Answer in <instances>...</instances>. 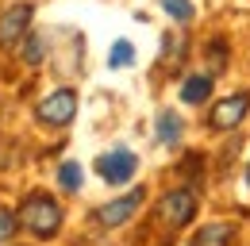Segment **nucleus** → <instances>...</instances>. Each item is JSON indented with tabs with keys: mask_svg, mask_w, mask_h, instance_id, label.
Instances as JSON below:
<instances>
[{
	"mask_svg": "<svg viewBox=\"0 0 250 246\" xmlns=\"http://www.w3.org/2000/svg\"><path fill=\"white\" fill-rule=\"evenodd\" d=\"M181 139V120L173 116V112H158V143H177Z\"/></svg>",
	"mask_w": 250,
	"mask_h": 246,
	"instance_id": "nucleus-10",
	"label": "nucleus"
},
{
	"mask_svg": "<svg viewBox=\"0 0 250 246\" xmlns=\"http://www.w3.org/2000/svg\"><path fill=\"white\" fill-rule=\"evenodd\" d=\"M208 96H212V77H204V73L188 77L185 85H181V100L185 104H204Z\"/></svg>",
	"mask_w": 250,
	"mask_h": 246,
	"instance_id": "nucleus-9",
	"label": "nucleus"
},
{
	"mask_svg": "<svg viewBox=\"0 0 250 246\" xmlns=\"http://www.w3.org/2000/svg\"><path fill=\"white\" fill-rule=\"evenodd\" d=\"M143 200H146V192H143V188H135V192H127L124 200H112V204H104V208L96 212V219H100L104 227H120V223H127L131 215L143 208Z\"/></svg>",
	"mask_w": 250,
	"mask_h": 246,
	"instance_id": "nucleus-7",
	"label": "nucleus"
},
{
	"mask_svg": "<svg viewBox=\"0 0 250 246\" xmlns=\"http://www.w3.org/2000/svg\"><path fill=\"white\" fill-rule=\"evenodd\" d=\"M247 188H250V165H247Z\"/></svg>",
	"mask_w": 250,
	"mask_h": 246,
	"instance_id": "nucleus-16",
	"label": "nucleus"
},
{
	"mask_svg": "<svg viewBox=\"0 0 250 246\" xmlns=\"http://www.w3.org/2000/svg\"><path fill=\"white\" fill-rule=\"evenodd\" d=\"M247 112H250V92H235V96L219 100L216 108H212L208 127H212V131H231V127H239V123H243Z\"/></svg>",
	"mask_w": 250,
	"mask_h": 246,
	"instance_id": "nucleus-5",
	"label": "nucleus"
},
{
	"mask_svg": "<svg viewBox=\"0 0 250 246\" xmlns=\"http://www.w3.org/2000/svg\"><path fill=\"white\" fill-rule=\"evenodd\" d=\"M135 169H139V158L131 150H112V154H104V158L96 162V173L108 184H127L135 177Z\"/></svg>",
	"mask_w": 250,
	"mask_h": 246,
	"instance_id": "nucleus-6",
	"label": "nucleus"
},
{
	"mask_svg": "<svg viewBox=\"0 0 250 246\" xmlns=\"http://www.w3.org/2000/svg\"><path fill=\"white\" fill-rule=\"evenodd\" d=\"M162 8H166L173 20H181V23L192 20V4H188V0H162Z\"/></svg>",
	"mask_w": 250,
	"mask_h": 246,
	"instance_id": "nucleus-14",
	"label": "nucleus"
},
{
	"mask_svg": "<svg viewBox=\"0 0 250 246\" xmlns=\"http://www.w3.org/2000/svg\"><path fill=\"white\" fill-rule=\"evenodd\" d=\"M73 116H77V92H73V89L50 92V96L39 100V108H35V120L46 123V127H65Z\"/></svg>",
	"mask_w": 250,
	"mask_h": 246,
	"instance_id": "nucleus-2",
	"label": "nucleus"
},
{
	"mask_svg": "<svg viewBox=\"0 0 250 246\" xmlns=\"http://www.w3.org/2000/svg\"><path fill=\"white\" fill-rule=\"evenodd\" d=\"M20 46H23V58H27V65H39V62H42V35H27Z\"/></svg>",
	"mask_w": 250,
	"mask_h": 246,
	"instance_id": "nucleus-11",
	"label": "nucleus"
},
{
	"mask_svg": "<svg viewBox=\"0 0 250 246\" xmlns=\"http://www.w3.org/2000/svg\"><path fill=\"white\" fill-rule=\"evenodd\" d=\"M192 215H196V192L192 188H173L158 200V219L166 227H185Z\"/></svg>",
	"mask_w": 250,
	"mask_h": 246,
	"instance_id": "nucleus-3",
	"label": "nucleus"
},
{
	"mask_svg": "<svg viewBox=\"0 0 250 246\" xmlns=\"http://www.w3.org/2000/svg\"><path fill=\"white\" fill-rule=\"evenodd\" d=\"M31 16H35V8L31 4H12L4 16H0V46H20L27 35H31Z\"/></svg>",
	"mask_w": 250,
	"mask_h": 246,
	"instance_id": "nucleus-4",
	"label": "nucleus"
},
{
	"mask_svg": "<svg viewBox=\"0 0 250 246\" xmlns=\"http://www.w3.org/2000/svg\"><path fill=\"white\" fill-rule=\"evenodd\" d=\"M20 227H27L39 239H54L58 227H62V208L58 200H50L46 192H31L23 204H20Z\"/></svg>",
	"mask_w": 250,
	"mask_h": 246,
	"instance_id": "nucleus-1",
	"label": "nucleus"
},
{
	"mask_svg": "<svg viewBox=\"0 0 250 246\" xmlns=\"http://www.w3.org/2000/svg\"><path fill=\"white\" fill-rule=\"evenodd\" d=\"M58 181H62V188H69V192H77V188H81V169H77L73 162H65L62 169H58Z\"/></svg>",
	"mask_w": 250,
	"mask_h": 246,
	"instance_id": "nucleus-12",
	"label": "nucleus"
},
{
	"mask_svg": "<svg viewBox=\"0 0 250 246\" xmlns=\"http://www.w3.org/2000/svg\"><path fill=\"white\" fill-rule=\"evenodd\" d=\"M231 239H235L231 223H208L192 235V246H231Z\"/></svg>",
	"mask_w": 250,
	"mask_h": 246,
	"instance_id": "nucleus-8",
	"label": "nucleus"
},
{
	"mask_svg": "<svg viewBox=\"0 0 250 246\" xmlns=\"http://www.w3.org/2000/svg\"><path fill=\"white\" fill-rule=\"evenodd\" d=\"M131 58H135V50H131V42H124V39H120V42L112 46V54H108V65H116V69H124V65H127Z\"/></svg>",
	"mask_w": 250,
	"mask_h": 246,
	"instance_id": "nucleus-13",
	"label": "nucleus"
},
{
	"mask_svg": "<svg viewBox=\"0 0 250 246\" xmlns=\"http://www.w3.org/2000/svg\"><path fill=\"white\" fill-rule=\"evenodd\" d=\"M16 227H20V215L8 212V208H0V243H8V239L16 235Z\"/></svg>",
	"mask_w": 250,
	"mask_h": 246,
	"instance_id": "nucleus-15",
	"label": "nucleus"
}]
</instances>
